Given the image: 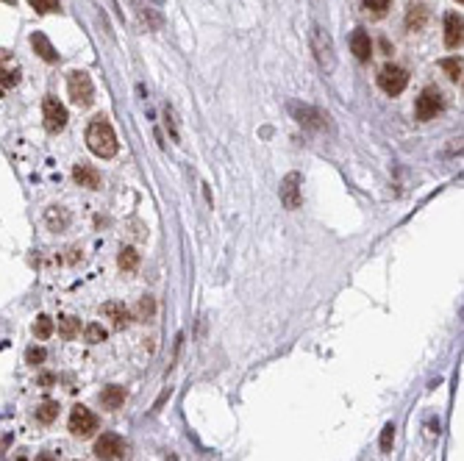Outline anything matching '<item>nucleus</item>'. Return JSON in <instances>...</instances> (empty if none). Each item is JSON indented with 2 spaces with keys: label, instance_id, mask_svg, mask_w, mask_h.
Instances as JSON below:
<instances>
[{
  "label": "nucleus",
  "instance_id": "nucleus-27",
  "mask_svg": "<svg viewBox=\"0 0 464 461\" xmlns=\"http://www.w3.org/2000/svg\"><path fill=\"white\" fill-rule=\"evenodd\" d=\"M45 359H48L45 348H28V350H25V362H28V364H34V367H36V364H42Z\"/></svg>",
  "mask_w": 464,
  "mask_h": 461
},
{
  "label": "nucleus",
  "instance_id": "nucleus-15",
  "mask_svg": "<svg viewBox=\"0 0 464 461\" xmlns=\"http://www.w3.org/2000/svg\"><path fill=\"white\" fill-rule=\"evenodd\" d=\"M103 314L114 322V328H117V331H123V328L131 322V311L125 308V303H117V301L106 303V306H103Z\"/></svg>",
  "mask_w": 464,
  "mask_h": 461
},
{
  "label": "nucleus",
  "instance_id": "nucleus-7",
  "mask_svg": "<svg viewBox=\"0 0 464 461\" xmlns=\"http://www.w3.org/2000/svg\"><path fill=\"white\" fill-rule=\"evenodd\" d=\"M95 431H97V417H95L86 406H76V408L70 411V434L86 439V436H92Z\"/></svg>",
  "mask_w": 464,
  "mask_h": 461
},
{
  "label": "nucleus",
  "instance_id": "nucleus-4",
  "mask_svg": "<svg viewBox=\"0 0 464 461\" xmlns=\"http://www.w3.org/2000/svg\"><path fill=\"white\" fill-rule=\"evenodd\" d=\"M442 109H445V97H442V92H439L437 86H425V89L420 92L417 103H414V114H417V120H423V123H428V120H434L437 114H442Z\"/></svg>",
  "mask_w": 464,
  "mask_h": 461
},
{
  "label": "nucleus",
  "instance_id": "nucleus-20",
  "mask_svg": "<svg viewBox=\"0 0 464 461\" xmlns=\"http://www.w3.org/2000/svg\"><path fill=\"white\" fill-rule=\"evenodd\" d=\"M56 417H59V403L56 400H45V403H39L34 408V420L42 422V425H50Z\"/></svg>",
  "mask_w": 464,
  "mask_h": 461
},
{
  "label": "nucleus",
  "instance_id": "nucleus-8",
  "mask_svg": "<svg viewBox=\"0 0 464 461\" xmlns=\"http://www.w3.org/2000/svg\"><path fill=\"white\" fill-rule=\"evenodd\" d=\"M406 83H409V76H406V70L403 67H397V64H387L381 73H378V86L387 92V95H400L403 89H406Z\"/></svg>",
  "mask_w": 464,
  "mask_h": 461
},
{
  "label": "nucleus",
  "instance_id": "nucleus-6",
  "mask_svg": "<svg viewBox=\"0 0 464 461\" xmlns=\"http://www.w3.org/2000/svg\"><path fill=\"white\" fill-rule=\"evenodd\" d=\"M42 120H45V128L50 134H59L67 125V109L56 97H45L42 100Z\"/></svg>",
  "mask_w": 464,
  "mask_h": 461
},
{
  "label": "nucleus",
  "instance_id": "nucleus-25",
  "mask_svg": "<svg viewBox=\"0 0 464 461\" xmlns=\"http://www.w3.org/2000/svg\"><path fill=\"white\" fill-rule=\"evenodd\" d=\"M83 336H86V342H89V345H100V342H106V328H103V325H97V322H92V325H86Z\"/></svg>",
  "mask_w": 464,
  "mask_h": 461
},
{
  "label": "nucleus",
  "instance_id": "nucleus-23",
  "mask_svg": "<svg viewBox=\"0 0 464 461\" xmlns=\"http://www.w3.org/2000/svg\"><path fill=\"white\" fill-rule=\"evenodd\" d=\"M439 67L448 73L451 81H462V59L459 56H451V59H442Z\"/></svg>",
  "mask_w": 464,
  "mask_h": 461
},
{
  "label": "nucleus",
  "instance_id": "nucleus-5",
  "mask_svg": "<svg viewBox=\"0 0 464 461\" xmlns=\"http://www.w3.org/2000/svg\"><path fill=\"white\" fill-rule=\"evenodd\" d=\"M67 92H70V97H73V103H76L78 109H86V106H92V100H95L92 78L86 76V73H81V70H73V73L67 76Z\"/></svg>",
  "mask_w": 464,
  "mask_h": 461
},
{
  "label": "nucleus",
  "instance_id": "nucleus-18",
  "mask_svg": "<svg viewBox=\"0 0 464 461\" xmlns=\"http://www.w3.org/2000/svg\"><path fill=\"white\" fill-rule=\"evenodd\" d=\"M445 45L448 48H459L462 45V17L459 14H448L445 17Z\"/></svg>",
  "mask_w": 464,
  "mask_h": 461
},
{
  "label": "nucleus",
  "instance_id": "nucleus-9",
  "mask_svg": "<svg viewBox=\"0 0 464 461\" xmlns=\"http://www.w3.org/2000/svg\"><path fill=\"white\" fill-rule=\"evenodd\" d=\"M289 111L295 114V120L301 125H306L311 131H325L328 128V114L311 109V106H301V103H289Z\"/></svg>",
  "mask_w": 464,
  "mask_h": 461
},
{
  "label": "nucleus",
  "instance_id": "nucleus-17",
  "mask_svg": "<svg viewBox=\"0 0 464 461\" xmlns=\"http://www.w3.org/2000/svg\"><path fill=\"white\" fill-rule=\"evenodd\" d=\"M428 22V8L423 3H411L409 11H406V28L409 31H423Z\"/></svg>",
  "mask_w": 464,
  "mask_h": 461
},
{
  "label": "nucleus",
  "instance_id": "nucleus-22",
  "mask_svg": "<svg viewBox=\"0 0 464 461\" xmlns=\"http://www.w3.org/2000/svg\"><path fill=\"white\" fill-rule=\"evenodd\" d=\"M78 331H81V322H78L76 317H70V314L59 317V333H62L64 339H76Z\"/></svg>",
  "mask_w": 464,
  "mask_h": 461
},
{
  "label": "nucleus",
  "instance_id": "nucleus-33",
  "mask_svg": "<svg viewBox=\"0 0 464 461\" xmlns=\"http://www.w3.org/2000/svg\"><path fill=\"white\" fill-rule=\"evenodd\" d=\"M3 3H17V0H3Z\"/></svg>",
  "mask_w": 464,
  "mask_h": 461
},
{
  "label": "nucleus",
  "instance_id": "nucleus-11",
  "mask_svg": "<svg viewBox=\"0 0 464 461\" xmlns=\"http://www.w3.org/2000/svg\"><path fill=\"white\" fill-rule=\"evenodd\" d=\"M281 203H284L289 212L301 209L303 195H301V175H298V172H289V175L281 181Z\"/></svg>",
  "mask_w": 464,
  "mask_h": 461
},
{
  "label": "nucleus",
  "instance_id": "nucleus-34",
  "mask_svg": "<svg viewBox=\"0 0 464 461\" xmlns=\"http://www.w3.org/2000/svg\"><path fill=\"white\" fill-rule=\"evenodd\" d=\"M456 3H462V0H456Z\"/></svg>",
  "mask_w": 464,
  "mask_h": 461
},
{
  "label": "nucleus",
  "instance_id": "nucleus-26",
  "mask_svg": "<svg viewBox=\"0 0 464 461\" xmlns=\"http://www.w3.org/2000/svg\"><path fill=\"white\" fill-rule=\"evenodd\" d=\"M31 8L36 14H50V11H59V0H31Z\"/></svg>",
  "mask_w": 464,
  "mask_h": 461
},
{
  "label": "nucleus",
  "instance_id": "nucleus-16",
  "mask_svg": "<svg viewBox=\"0 0 464 461\" xmlns=\"http://www.w3.org/2000/svg\"><path fill=\"white\" fill-rule=\"evenodd\" d=\"M123 403H125V389H123V386L111 384V386H106V389L100 392V406H103V408L117 411Z\"/></svg>",
  "mask_w": 464,
  "mask_h": 461
},
{
  "label": "nucleus",
  "instance_id": "nucleus-13",
  "mask_svg": "<svg viewBox=\"0 0 464 461\" xmlns=\"http://www.w3.org/2000/svg\"><path fill=\"white\" fill-rule=\"evenodd\" d=\"M350 50H353V56H356L359 62H370V56H373V42H370V36H367L364 31H353V36H350Z\"/></svg>",
  "mask_w": 464,
  "mask_h": 461
},
{
  "label": "nucleus",
  "instance_id": "nucleus-19",
  "mask_svg": "<svg viewBox=\"0 0 464 461\" xmlns=\"http://www.w3.org/2000/svg\"><path fill=\"white\" fill-rule=\"evenodd\" d=\"M31 45H34V50L39 53V59H45L48 64H53V62H59V53H56V48L50 45V39H48L45 34H39V31H36V34L31 36Z\"/></svg>",
  "mask_w": 464,
  "mask_h": 461
},
{
  "label": "nucleus",
  "instance_id": "nucleus-32",
  "mask_svg": "<svg viewBox=\"0 0 464 461\" xmlns=\"http://www.w3.org/2000/svg\"><path fill=\"white\" fill-rule=\"evenodd\" d=\"M39 384H42V386H50V384H53V376H42V378H39Z\"/></svg>",
  "mask_w": 464,
  "mask_h": 461
},
{
  "label": "nucleus",
  "instance_id": "nucleus-1",
  "mask_svg": "<svg viewBox=\"0 0 464 461\" xmlns=\"http://www.w3.org/2000/svg\"><path fill=\"white\" fill-rule=\"evenodd\" d=\"M86 145L89 151L100 158H111L117 153V134L106 117H95L86 128Z\"/></svg>",
  "mask_w": 464,
  "mask_h": 461
},
{
  "label": "nucleus",
  "instance_id": "nucleus-31",
  "mask_svg": "<svg viewBox=\"0 0 464 461\" xmlns=\"http://www.w3.org/2000/svg\"><path fill=\"white\" fill-rule=\"evenodd\" d=\"M36 461H59V459H56L53 453H39V456H36Z\"/></svg>",
  "mask_w": 464,
  "mask_h": 461
},
{
  "label": "nucleus",
  "instance_id": "nucleus-14",
  "mask_svg": "<svg viewBox=\"0 0 464 461\" xmlns=\"http://www.w3.org/2000/svg\"><path fill=\"white\" fill-rule=\"evenodd\" d=\"M45 226H48V230H67V226H70V212L62 209V206L45 209Z\"/></svg>",
  "mask_w": 464,
  "mask_h": 461
},
{
  "label": "nucleus",
  "instance_id": "nucleus-21",
  "mask_svg": "<svg viewBox=\"0 0 464 461\" xmlns=\"http://www.w3.org/2000/svg\"><path fill=\"white\" fill-rule=\"evenodd\" d=\"M117 264H120V270H137L139 267V253L134 250V247H123L120 250V259H117Z\"/></svg>",
  "mask_w": 464,
  "mask_h": 461
},
{
  "label": "nucleus",
  "instance_id": "nucleus-10",
  "mask_svg": "<svg viewBox=\"0 0 464 461\" xmlns=\"http://www.w3.org/2000/svg\"><path fill=\"white\" fill-rule=\"evenodd\" d=\"M20 83V64L8 50H0V95Z\"/></svg>",
  "mask_w": 464,
  "mask_h": 461
},
{
  "label": "nucleus",
  "instance_id": "nucleus-29",
  "mask_svg": "<svg viewBox=\"0 0 464 461\" xmlns=\"http://www.w3.org/2000/svg\"><path fill=\"white\" fill-rule=\"evenodd\" d=\"M389 3H392V0H364V6H367L373 14H384L389 8Z\"/></svg>",
  "mask_w": 464,
  "mask_h": 461
},
{
  "label": "nucleus",
  "instance_id": "nucleus-24",
  "mask_svg": "<svg viewBox=\"0 0 464 461\" xmlns=\"http://www.w3.org/2000/svg\"><path fill=\"white\" fill-rule=\"evenodd\" d=\"M34 333H36V339H48L53 333V319L48 314H39L34 322Z\"/></svg>",
  "mask_w": 464,
  "mask_h": 461
},
{
  "label": "nucleus",
  "instance_id": "nucleus-2",
  "mask_svg": "<svg viewBox=\"0 0 464 461\" xmlns=\"http://www.w3.org/2000/svg\"><path fill=\"white\" fill-rule=\"evenodd\" d=\"M95 456L100 461H128L131 459V448L120 434H103L95 442Z\"/></svg>",
  "mask_w": 464,
  "mask_h": 461
},
{
  "label": "nucleus",
  "instance_id": "nucleus-12",
  "mask_svg": "<svg viewBox=\"0 0 464 461\" xmlns=\"http://www.w3.org/2000/svg\"><path fill=\"white\" fill-rule=\"evenodd\" d=\"M73 181L83 189H100V172L92 164H76L73 167Z\"/></svg>",
  "mask_w": 464,
  "mask_h": 461
},
{
  "label": "nucleus",
  "instance_id": "nucleus-3",
  "mask_svg": "<svg viewBox=\"0 0 464 461\" xmlns=\"http://www.w3.org/2000/svg\"><path fill=\"white\" fill-rule=\"evenodd\" d=\"M311 50H314V56H317V64H320L325 73H331V70L336 67L334 42H331L328 31H322L320 25H314V28H311Z\"/></svg>",
  "mask_w": 464,
  "mask_h": 461
},
{
  "label": "nucleus",
  "instance_id": "nucleus-30",
  "mask_svg": "<svg viewBox=\"0 0 464 461\" xmlns=\"http://www.w3.org/2000/svg\"><path fill=\"white\" fill-rule=\"evenodd\" d=\"M153 311H156L153 298H142V301H139V317H142V319H148Z\"/></svg>",
  "mask_w": 464,
  "mask_h": 461
},
{
  "label": "nucleus",
  "instance_id": "nucleus-28",
  "mask_svg": "<svg viewBox=\"0 0 464 461\" xmlns=\"http://www.w3.org/2000/svg\"><path fill=\"white\" fill-rule=\"evenodd\" d=\"M392 442H395V425L387 422V425H384V431H381V450H384V453L392 450Z\"/></svg>",
  "mask_w": 464,
  "mask_h": 461
}]
</instances>
